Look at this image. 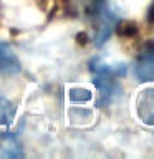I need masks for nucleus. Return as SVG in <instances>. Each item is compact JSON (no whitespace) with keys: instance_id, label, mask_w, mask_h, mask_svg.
<instances>
[{"instance_id":"1","label":"nucleus","mask_w":154,"mask_h":159,"mask_svg":"<svg viewBox=\"0 0 154 159\" xmlns=\"http://www.w3.org/2000/svg\"><path fill=\"white\" fill-rule=\"evenodd\" d=\"M134 73L141 83L154 81V43L146 45L134 61Z\"/></svg>"},{"instance_id":"2","label":"nucleus","mask_w":154,"mask_h":159,"mask_svg":"<svg viewBox=\"0 0 154 159\" xmlns=\"http://www.w3.org/2000/svg\"><path fill=\"white\" fill-rule=\"evenodd\" d=\"M138 116L144 124L154 126V89H146L139 94L136 101Z\"/></svg>"},{"instance_id":"3","label":"nucleus","mask_w":154,"mask_h":159,"mask_svg":"<svg viewBox=\"0 0 154 159\" xmlns=\"http://www.w3.org/2000/svg\"><path fill=\"white\" fill-rule=\"evenodd\" d=\"M20 71V60L7 43L0 42V73L17 75Z\"/></svg>"},{"instance_id":"4","label":"nucleus","mask_w":154,"mask_h":159,"mask_svg":"<svg viewBox=\"0 0 154 159\" xmlns=\"http://www.w3.org/2000/svg\"><path fill=\"white\" fill-rule=\"evenodd\" d=\"M15 119V106L0 94V126H8Z\"/></svg>"},{"instance_id":"5","label":"nucleus","mask_w":154,"mask_h":159,"mask_svg":"<svg viewBox=\"0 0 154 159\" xmlns=\"http://www.w3.org/2000/svg\"><path fill=\"white\" fill-rule=\"evenodd\" d=\"M68 98L75 103H86L91 99V93H89V89H84V88H73L70 89Z\"/></svg>"}]
</instances>
